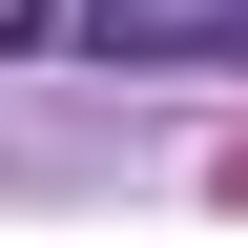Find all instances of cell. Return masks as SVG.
I'll return each mask as SVG.
<instances>
[{
	"label": "cell",
	"instance_id": "obj_1",
	"mask_svg": "<svg viewBox=\"0 0 248 248\" xmlns=\"http://www.w3.org/2000/svg\"><path fill=\"white\" fill-rule=\"evenodd\" d=\"M42 21H62V0H0V42H42Z\"/></svg>",
	"mask_w": 248,
	"mask_h": 248
},
{
	"label": "cell",
	"instance_id": "obj_2",
	"mask_svg": "<svg viewBox=\"0 0 248 248\" xmlns=\"http://www.w3.org/2000/svg\"><path fill=\"white\" fill-rule=\"evenodd\" d=\"M228 42H248V0H228Z\"/></svg>",
	"mask_w": 248,
	"mask_h": 248
}]
</instances>
